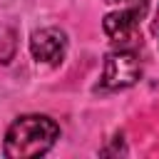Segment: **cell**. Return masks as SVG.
<instances>
[{
	"label": "cell",
	"mask_w": 159,
	"mask_h": 159,
	"mask_svg": "<svg viewBox=\"0 0 159 159\" xmlns=\"http://www.w3.org/2000/svg\"><path fill=\"white\" fill-rule=\"evenodd\" d=\"M107 2H134V0H107Z\"/></svg>",
	"instance_id": "7"
},
{
	"label": "cell",
	"mask_w": 159,
	"mask_h": 159,
	"mask_svg": "<svg viewBox=\"0 0 159 159\" xmlns=\"http://www.w3.org/2000/svg\"><path fill=\"white\" fill-rule=\"evenodd\" d=\"M147 15V0H134L129 2V7L124 10H117V12H109L102 22L104 32L109 40L119 42V45H127L132 40H137V32H139V22L142 17Z\"/></svg>",
	"instance_id": "3"
},
{
	"label": "cell",
	"mask_w": 159,
	"mask_h": 159,
	"mask_svg": "<svg viewBox=\"0 0 159 159\" xmlns=\"http://www.w3.org/2000/svg\"><path fill=\"white\" fill-rule=\"evenodd\" d=\"M60 139V124L45 114H22L17 117L5 134L2 152L10 159H27L47 154Z\"/></svg>",
	"instance_id": "1"
},
{
	"label": "cell",
	"mask_w": 159,
	"mask_h": 159,
	"mask_svg": "<svg viewBox=\"0 0 159 159\" xmlns=\"http://www.w3.org/2000/svg\"><path fill=\"white\" fill-rule=\"evenodd\" d=\"M142 77V60L132 50H117L109 52L102 70V87L107 89H124L137 84Z\"/></svg>",
	"instance_id": "2"
},
{
	"label": "cell",
	"mask_w": 159,
	"mask_h": 159,
	"mask_svg": "<svg viewBox=\"0 0 159 159\" xmlns=\"http://www.w3.org/2000/svg\"><path fill=\"white\" fill-rule=\"evenodd\" d=\"M17 50V32L10 25H0V65H7Z\"/></svg>",
	"instance_id": "5"
},
{
	"label": "cell",
	"mask_w": 159,
	"mask_h": 159,
	"mask_svg": "<svg viewBox=\"0 0 159 159\" xmlns=\"http://www.w3.org/2000/svg\"><path fill=\"white\" fill-rule=\"evenodd\" d=\"M67 50V35L60 27H42L35 30L30 37V52L42 65H60Z\"/></svg>",
	"instance_id": "4"
},
{
	"label": "cell",
	"mask_w": 159,
	"mask_h": 159,
	"mask_svg": "<svg viewBox=\"0 0 159 159\" xmlns=\"http://www.w3.org/2000/svg\"><path fill=\"white\" fill-rule=\"evenodd\" d=\"M152 30H154V35L159 37V10H157V17H154V25H152Z\"/></svg>",
	"instance_id": "6"
}]
</instances>
